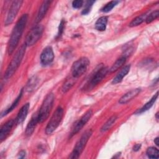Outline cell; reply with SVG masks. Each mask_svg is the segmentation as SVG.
<instances>
[{
  "label": "cell",
  "mask_w": 159,
  "mask_h": 159,
  "mask_svg": "<svg viewBox=\"0 0 159 159\" xmlns=\"http://www.w3.org/2000/svg\"><path fill=\"white\" fill-rule=\"evenodd\" d=\"M92 115H93L92 110H88L87 112H85V114H84V115L80 118V119L74 125L71 132V137L77 134L84 127V125L90 119Z\"/></svg>",
  "instance_id": "cell-9"
},
{
  "label": "cell",
  "mask_w": 159,
  "mask_h": 159,
  "mask_svg": "<svg viewBox=\"0 0 159 159\" xmlns=\"http://www.w3.org/2000/svg\"><path fill=\"white\" fill-rule=\"evenodd\" d=\"M38 83V79L36 76H32L30 79L29 80L27 85L25 86L26 91L30 92L34 89L35 86Z\"/></svg>",
  "instance_id": "cell-23"
},
{
  "label": "cell",
  "mask_w": 159,
  "mask_h": 159,
  "mask_svg": "<svg viewBox=\"0 0 159 159\" xmlns=\"http://www.w3.org/2000/svg\"><path fill=\"white\" fill-rule=\"evenodd\" d=\"M22 94H23V89H22L20 90V93L19 94V95L17 96V97L16 98V99L14 100V101L12 103V104L10 106V107L9 108H7V109H6L2 114H1V117H3L6 115H7L8 113H9L10 112H11L18 104V103L19 102L21 98H22Z\"/></svg>",
  "instance_id": "cell-20"
},
{
  "label": "cell",
  "mask_w": 159,
  "mask_h": 159,
  "mask_svg": "<svg viewBox=\"0 0 159 159\" xmlns=\"http://www.w3.org/2000/svg\"><path fill=\"white\" fill-rule=\"evenodd\" d=\"M29 109V103L25 104L21 107V109L19 110V111L17 115V117L15 119L16 123L17 124H21L24 122V120H25V119L27 117Z\"/></svg>",
  "instance_id": "cell-14"
},
{
  "label": "cell",
  "mask_w": 159,
  "mask_h": 159,
  "mask_svg": "<svg viewBox=\"0 0 159 159\" xmlns=\"http://www.w3.org/2000/svg\"><path fill=\"white\" fill-rule=\"evenodd\" d=\"M28 15L27 14H23L19 19L16 24L14 27L7 45V52L9 55H11L17 47L19 40L25 27Z\"/></svg>",
  "instance_id": "cell-1"
},
{
  "label": "cell",
  "mask_w": 159,
  "mask_h": 159,
  "mask_svg": "<svg viewBox=\"0 0 159 159\" xmlns=\"http://www.w3.org/2000/svg\"><path fill=\"white\" fill-rule=\"evenodd\" d=\"M117 119V116H116V115H114L112 117H111L107 120V122L102 125V127L101 129V132H106V131L109 130L112 127V126L114 125V124L116 121Z\"/></svg>",
  "instance_id": "cell-22"
},
{
  "label": "cell",
  "mask_w": 159,
  "mask_h": 159,
  "mask_svg": "<svg viewBox=\"0 0 159 159\" xmlns=\"http://www.w3.org/2000/svg\"><path fill=\"white\" fill-rule=\"evenodd\" d=\"M130 68V65H126L124 66L120 70V71L116 75V76L113 78L112 83L113 84H117L121 82L124 77H125L127 75V74L129 73Z\"/></svg>",
  "instance_id": "cell-17"
},
{
  "label": "cell",
  "mask_w": 159,
  "mask_h": 159,
  "mask_svg": "<svg viewBox=\"0 0 159 159\" xmlns=\"http://www.w3.org/2000/svg\"><path fill=\"white\" fill-rule=\"evenodd\" d=\"M107 71L108 69L107 67L105 66H102L98 69V70L93 75L89 81V87L93 88L97 85L99 83H100L102 80V79L106 76Z\"/></svg>",
  "instance_id": "cell-10"
},
{
  "label": "cell",
  "mask_w": 159,
  "mask_h": 159,
  "mask_svg": "<svg viewBox=\"0 0 159 159\" xmlns=\"http://www.w3.org/2000/svg\"><path fill=\"white\" fill-rule=\"evenodd\" d=\"M140 147H141V145H140V144H135V145L134 146V147H133V150H134V151L137 152V151H138V150H140Z\"/></svg>",
  "instance_id": "cell-32"
},
{
  "label": "cell",
  "mask_w": 159,
  "mask_h": 159,
  "mask_svg": "<svg viewBox=\"0 0 159 159\" xmlns=\"http://www.w3.org/2000/svg\"><path fill=\"white\" fill-rule=\"evenodd\" d=\"M147 16V15L146 14H144L141 16H137V17H135V19H134L132 20V22L129 24V26L130 27H135V26H137V25L141 24L144 20H145Z\"/></svg>",
  "instance_id": "cell-24"
},
{
  "label": "cell",
  "mask_w": 159,
  "mask_h": 159,
  "mask_svg": "<svg viewBox=\"0 0 159 159\" xmlns=\"http://www.w3.org/2000/svg\"><path fill=\"white\" fill-rule=\"evenodd\" d=\"M65 29V21L63 19H62L59 24V27H58V34L57 35V38H59L61 37V35H62L63 30Z\"/></svg>",
  "instance_id": "cell-30"
},
{
  "label": "cell",
  "mask_w": 159,
  "mask_h": 159,
  "mask_svg": "<svg viewBox=\"0 0 159 159\" xmlns=\"http://www.w3.org/2000/svg\"><path fill=\"white\" fill-rule=\"evenodd\" d=\"M26 47L27 46L25 45V43L24 45H22L20 47V48L17 50V52H16L15 55L14 56L11 63H9V66H7V70L4 74V77L6 79L11 78L14 75V73H15L16 70L18 68V67L19 66V65L22 60V58L24 56Z\"/></svg>",
  "instance_id": "cell-2"
},
{
  "label": "cell",
  "mask_w": 159,
  "mask_h": 159,
  "mask_svg": "<svg viewBox=\"0 0 159 159\" xmlns=\"http://www.w3.org/2000/svg\"><path fill=\"white\" fill-rule=\"evenodd\" d=\"M119 3L118 1H112L107 3L101 9V11L103 12H108L111 11L116 5Z\"/></svg>",
  "instance_id": "cell-27"
},
{
  "label": "cell",
  "mask_w": 159,
  "mask_h": 159,
  "mask_svg": "<svg viewBox=\"0 0 159 159\" xmlns=\"http://www.w3.org/2000/svg\"><path fill=\"white\" fill-rule=\"evenodd\" d=\"M92 133H93V132L91 129H89L83 133V134L81 135L80 139L76 142L73 152H71V153L70 154V155L69 157L70 158H79L81 153L83 151L88 140L91 137Z\"/></svg>",
  "instance_id": "cell-4"
},
{
  "label": "cell",
  "mask_w": 159,
  "mask_h": 159,
  "mask_svg": "<svg viewBox=\"0 0 159 159\" xmlns=\"http://www.w3.org/2000/svg\"><path fill=\"white\" fill-rule=\"evenodd\" d=\"M16 123V120L14 119H10L7 121L5 124H4L0 130V140L2 142L4 140H5L7 137L9 135V132H11L12 127Z\"/></svg>",
  "instance_id": "cell-12"
},
{
  "label": "cell",
  "mask_w": 159,
  "mask_h": 159,
  "mask_svg": "<svg viewBox=\"0 0 159 159\" xmlns=\"http://www.w3.org/2000/svg\"><path fill=\"white\" fill-rule=\"evenodd\" d=\"M95 2L94 1H88L86 3V5H85V7L83 9V10L82 11V12L81 14H83V15H86L88 14L90 11H91V9L92 7V6L93 4Z\"/></svg>",
  "instance_id": "cell-29"
},
{
  "label": "cell",
  "mask_w": 159,
  "mask_h": 159,
  "mask_svg": "<svg viewBox=\"0 0 159 159\" xmlns=\"http://www.w3.org/2000/svg\"><path fill=\"white\" fill-rule=\"evenodd\" d=\"M83 1L81 0L73 1L72 2V6L75 9H79L83 6Z\"/></svg>",
  "instance_id": "cell-31"
},
{
  "label": "cell",
  "mask_w": 159,
  "mask_h": 159,
  "mask_svg": "<svg viewBox=\"0 0 159 159\" xmlns=\"http://www.w3.org/2000/svg\"><path fill=\"white\" fill-rule=\"evenodd\" d=\"M25 155V152L24 151V150H22L19 153V158H24Z\"/></svg>",
  "instance_id": "cell-33"
},
{
  "label": "cell",
  "mask_w": 159,
  "mask_h": 159,
  "mask_svg": "<svg viewBox=\"0 0 159 159\" xmlns=\"http://www.w3.org/2000/svg\"><path fill=\"white\" fill-rule=\"evenodd\" d=\"M22 1H14L11 4V6L8 11L6 19L4 22L5 25H8L12 23L16 15L17 14L22 4Z\"/></svg>",
  "instance_id": "cell-8"
},
{
  "label": "cell",
  "mask_w": 159,
  "mask_h": 159,
  "mask_svg": "<svg viewBox=\"0 0 159 159\" xmlns=\"http://www.w3.org/2000/svg\"><path fill=\"white\" fill-rule=\"evenodd\" d=\"M63 116V109L61 107H58L53 114L45 128V133L47 135L52 134L60 125Z\"/></svg>",
  "instance_id": "cell-5"
},
{
  "label": "cell",
  "mask_w": 159,
  "mask_h": 159,
  "mask_svg": "<svg viewBox=\"0 0 159 159\" xmlns=\"http://www.w3.org/2000/svg\"><path fill=\"white\" fill-rule=\"evenodd\" d=\"M141 89L140 88H136L134 89H132L130 91L125 93L124 95H123L120 99H119V102L120 104H125L132 100L133 98L136 97L140 92Z\"/></svg>",
  "instance_id": "cell-13"
},
{
  "label": "cell",
  "mask_w": 159,
  "mask_h": 159,
  "mask_svg": "<svg viewBox=\"0 0 159 159\" xmlns=\"http://www.w3.org/2000/svg\"><path fill=\"white\" fill-rule=\"evenodd\" d=\"M54 102V95L52 93H48L45 98L38 113L39 122L42 123L45 121L50 113Z\"/></svg>",
  "instance_id": "cell-3"
},
{
  "label": "cell",
  "mask_w": 159,
  "mask_h": 159,
  "mask_svg": "<svg viewBox=\"0 0 159 159\" xmlns=\"http://www.w3.org/2000/svg\"><path fill=\"white\" fill-rule=\"evenodd\" d=\"M75 78H74L73 76L72 78H70L69 79L66 80V81L65 82V83H64V84L63 85V87H62V91L64 93L67 92L74 85V84L75 83Z\"/></svg>",
  "instance_id": "cell-26"
},
{
  "label": "cell",
  "mask_w": 159,
  "mask_h": 159,
  "mask_svg": "<svg viewBox=\"0 0 159 159\" xmlns=\"http://www.w3.org/2000/svg\"><path fill=\"white\" fill-rule=\"evenodd\" d=\"M89 60L86 57H81L75 61L71 66L72 76L77 78L81 76L89 65Z\"/></svg>",
  "instance_id": "cell-6"
},
{
  "label": "cell",
  "mask_w": 159,
  "mask_h": 159,
  "mask_svg": "<svg viewBox=\"0 0 159 159\" xmlns=\"http://www.w3.org/2000/svg\"><path fill=\"white\" fill-rule=\"evenodd\" d=\"M54 59V53L51 47H45L40 55V62L42 65L47 66L51 64Z\"/></svg>",
  "instance_id": "cell-11"
},
{
  "label": "cell",
  "mask_w": 159,
  "mask_h": 159,
  "mask_svg": "<svg viewBox=\"0 0 159 159\" xmlns=\"http://www.w3.org/2000/svg\"><path fill=\"white\" fill-rule=\"evenodd\" d=\"M146 154L150 158H158V150L154 147H148L147 150Z\"/></svg>",
  "instance_id": "cell-25"
},
{
  "label": "cell",
  "mask_w": 159,
  "mask_h": 159,
  "mask_svg": "<svg viewBox=\"0 0 159 159\" xmlns=\"http://www.w3.org/2000/svg\"><path fill=\"white\" fill-rule=\"evenodd\" d=\"M158 137H156L155 139H154V142L155 143V144H156V145H157V146H158L159 145V142H158Z\"/></svg>",
  "instance_id": "cell-34"
},
{
  "label": "cell",
  "mask_w": 159,
  "mask_h": 159,
  "mask_svg": "<svg viewBox=\"0 0 159 159\" xmlns=\"http://www.w3.org/2000/svg\"><path fill=\"white\" fill-rule=\"evenodd\" d=\"M43 33V27L41 25L34 26L27 34L25 44L27 47L34 45L41 37Z\"/></svg>",
  "instance_id": "cell-7"
},
{
  "label": "cell",
  "mask_w": 159,
  "mask_h": 159,
  "mask_svg": "<svg viewBox=\"0 0 159 159\" xmlns=\"http://www.w3.org/2000/svg\"><path fill=\"white\" fill-rule=\"evenodd\" d=\"M50 2H51L49 1H44L42 3V4H41V6L39 8L37 17H36V22H40L45 17L48 9L50 7Z\"/></svg>",
  "instance_id": "cell-15"
},
{
  "label": "cell",
  "mask_w": 159,
  "mask_h": 159,
  "mask_svg": "<svg viewBox=\"0 0 159 159\" xmlns=\"http://www.w3.org/2000/svg\"><path fill=\"white\" fill-rule=\"evenodd\" d=\"M38 122H39L38 114H34L27 125L25 132L26 135L30 136L34 132V129L36 127V125Z\"/></svg>",
  "instance_id": "cell-16"
},
{
  "label": "cell",
  "mask_w": 159,
  "mask_h": 159,
  "mask_svg": "<svg viewBox=\"0 0 159 159\" xmlns=\"http://www.w3.org/2000/svg\"><path fill=\"white\" fill-rule=\"evenodd\" d=\"M158 15H159L158 10H156V11L151 12L150 14L147 15L146 17V19H145L146 23L149 24V23L152 22L153 20L156 19L158 17Z\"/></svg>",
  "instance_id": "cell-28"
},
{
  "label": "cell",
  "mask_w": 159,
  "mask_h": 159,
  "mask_svg": "<svg viewBox=\"0 0 159 159\" xmlns=\"http://www.w3.org/2000/svg\"><path fill=\"white\" fill-rule=\"evenodd\" d=\"M126 61V57L125 56H122L120 58H119V59H117L116 62L112 65V66L111 67V68L109 69L110 72L112 73L116 71H117V70H119V68H120L125 63Z\"/></svg>",
  "instance_id": "cell-21"
},
{
  "label": "cell",
  "mask_w": 159,
  "mask_h": 159,
  "mask_svg": "<svg viewBox=\"0 0 159 159\" xmlns=\"http://www.w3.org/2000/svg\"><path fill=\"white\" fill-rule=\"evenodd\" d=\"M158 113L157 112V114H156V119H157V120H158Z\"/></svg>",
  "instance_id": "cell-35"
},
{
  "label": "cell",
  "mask_w": 159,
  "mask_h": 159,
  "mask_svg": "<svg viewBox=\"0 0 159 159\" xmlns=\"http://www.w3.org/2000/svg\"><path fill=\"white\" fill-rule=\"evenodd\" d=\"M158 91L153 96V97L150 99V100L149 101H148L142 108H140V109H139L137 112H136V114H141V113H143L147 111H148L149 109H150L152 106L154 104L155 102L156 101L157 98H158Z\"/></svg>",
  "instance_id": "cell-18"
},
{
  "label": "cell",
  "mask_w": 159,
  "mask_h": 159,
  "mask_svg": "<svg viewBox=\"0 0 159 159\" xmlns=\"http://www.w3.org/2000/svg\"><path fill=\"white\" fill-rule=\"evenodd\" d=\"M107 23V17L106 16H102L99 18L95 24V28L99 31H104L106 29Z\"/></svg>",
  "instance_id": "cell-19"
}]
</instances>
